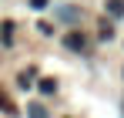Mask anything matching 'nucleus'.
Returning <instances> with one entry per match:
<instances>
[{
  "mask_svg": "<svg viewBox=\"0 0 124 118\" xmlns=\"http://www.w3.org/2000/svg\"><path fill=\"white\" fill-rule=\"evenodd\" d=\"M0 108H3L7 115H17V105H14V101L7 98V91H3V88H0Z\"/></svg>",
  "mask_w": 124,
  "mask_h": 118,
  "instance_id": "f257e3e1",
  "label": "nucleus"
},
{
  "mask_svg": "<svg viewBox=\"0 0 124 118\" xmlns=\"http://www.w3.org/2000/svg\"><path fill=\"white\" fill-rule=\"evenodd\" d=\"M107 10H111L114 17H121L124 14V0H107Z\"/></svg>",
  "mask_w": 124,
  "mask_h": 118,
  "instance_id": "f03ea898",
  "label": "nucleus"
},
{
  "mask_svg": "<svg viewBox=\"0 0 124 118\" xmlns=\"http://www.w3.org/2000/svg\"><path fill=\"white\" fill-rule=\"evenodd\" d=\"M37 88H40L44 95H50V91H57V81H54V78H44L40 84H37Z\"/></svg>",
  "mask_w": 124,
  "mask_h": 118,
  "instance_id": "7ed1b4c3",
  "label": "nucleus"
},
{
  "mask_svg": "<svg viewBox=\"0 0 124 118\" xmlns=\"http://www.w3.org/2000/svg\"><path fill=\"white\" fill-rule=\"evenodd\" d=\"M67 47H74V51H84V37H81V34H70V37H67Z\"/></svg>",
  "mask_w": 124,
  "mask_h": 118,
  "instance_id": "20e7f679",
  "label": "nucleus"
},
{
  "mask_svg": "<svg viewBox=\"0 0 124 118\" xmlns=\"http://www.w3.org/2000/svg\"><path fill=\"white\" fill-rule=\"evenodd\" d=\"M30 118H47V111H44L40 105H30Z\"/></svg>",
  "mask_w": 124,
  "mask_h": 118,
  "instance_id": "39448f33",
  "label": "nucleus"
},
{
  "mask_svg": "<svg viewBox=\"0 0 124 118\" xmlns=\"http://www.w3.org/2000/svg\"><path fill=\"white\" fill-rule=\"evenodd\" d=\"M30 7H37V10H40V7H47V0H30Z\"/></svg>",
  "mask_w": 124,
  "mask_h": 118,
  "instance_id": "423d86ee",
  "label": "nucleus"
}]
</instances>
